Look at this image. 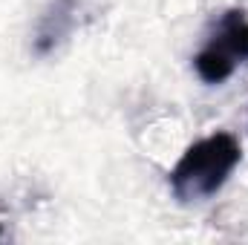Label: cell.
<instances>
[{
    "label": "cell",
    "instance_id": "7a4b0ae2",
    "mask_svg": "<svg viewBox=\"0 0 248 245\" xmlns=\"http://www.w3.org/2000/svg\"><path fill=\"white\" fill-rule=\"evenodd\" d=\"M240 63H248V15L246 9H228L196 52L193 69L205 84H222Z\"/></svg>",
    "mask_w": 248,
    "mask_h": 245
},
{
    "label": "cell",
    "instance_id": "6da1fadb",
    "mask_svg": "<svg viewBox=\"0 0 248 245\" xmlns=\"http://www.w3.org/2000/svg\"><path fill=\"white\" fill-rule=\"evenodd\" d=\"M243 159V147L231 133H211L193 141L170 170L168 182L179 202H205L234 173Z\"/></svg>",
    "mask_w": 248,
    "mask_h": 245
},
{
    "label": "cell",
    "instance_id": "3957f363",
    "mask_svg": "<svg viewBox=\"0 0 248 245\" xmlns=\"http://www.w3.org/2000/svg\"><path fill=\"white\" fill-rule=\"evenodd\" d=\"M75 15H78V0H52V6L41 17L38 32H35V52L38 55H49L72 32Z\"/></svg>",
    "mask_w": 248,
    "mask_h": 245
}]
</instances>
